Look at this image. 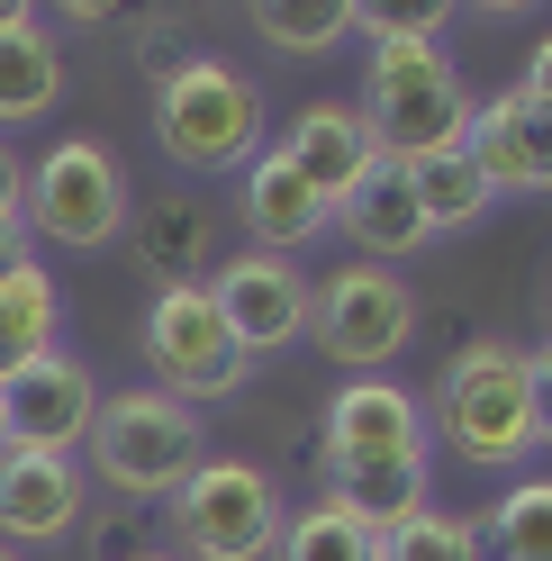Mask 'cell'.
<instances>
[{
    "label": "cell",
    "instance_id": "1",
    "mask_svg": "<svg viewBox=\"0 0 552 561\" xmlns=\"http://www.w3.org/2000/svg\"><path fill=\"white\" fill-rule=\"evenodd\" d=\"M435 435L480 471H507L534 453V399H526V344L471 335L435 380Z\"/></svg>",
    "mask_w": 552,
    "mask_h": 561
},
{
    "label": "cell",
    "instance_id": "2",
    "mask_svg": "<svg viewBox=\"0 0 552 561\" xmlns=\"http://www.w3.org/2000/svg\"><path fill=\"white\" fill-rule=\"evenodd\" d=\"M471 82L444 46H371V100H363V127L381 163H426L444 146L471 136Z\"/></svg>",
    "mask_w": 552,
    "mask_h": 561
},
{
    "label": "cell",
    "instance_id": "3",
    "mask_svg": "<svg viewBox=\"0 0 552 561\" xmlns=\"http://www.w3.org/2000/svg\"><path fill=\"white\" fill-rule=\"evenodd\" d=\"M82 453H91V471L110 480L127 507H163L172 489L209 462V444H199V408L163 399V390H118V399H100Z\"/></svg>",
    "mask_w": 552,
    "mask_h": 561
},
{
    "label": "cell",
    "instance_id": "4",
    "mask_svg": "<svg viewBox=\"0 0 552 561\" xmlns=\"http://www.w3.org/2000/svg\"><path fill=\"white\" fill-rule=\"evenodd\" d=\"M154 136L182 172H235L263 154V91L218 55H182L154 82Z\"/></svg>",
    "mask_w": 552,
    "mask_h": 561
},
{
    "label": "cell",
    "instance_id": "5",
    "mask_svg": "<svg viewBox=\"0 0 552 561\" xmlns=\"http://www.w3.org/2000/svg\"><path fill=\"white\" fill-rule=\"evenodd\" d=\"M163 516H172L182 561H272V543H281V489H272V471L227 462V453H209L172 489Z\"/></svg>",
    "mask_w": 552,
    "mask_h": 561
},
{
    "label": "cell",
    "instance_id": "6",
    "mask_svg": "<svg viewBox=\"0 0 552 561\" xmlns=\"http://www.w3.org/2000/svg\"><path fill=\"white\" fill-rule=\"evenodd\" d=\"M19 218H27V236L73 244V254L110 244L127 227V172H118V154L100 146V136H64V146H46L37 172H27V191H19Z\"/></svg>",
    "mask_w": 552,
    "mask_h": 561
},
{
    "label": "cell",
    "instance_id": "7",
    "mask_svg": "<svg viewBox=\"0 0 552 561\" xmlns=\"http://www.w3.org/2000/svg\"><path fill=\"white\" fill-rule=\"evenodd\" d=\"M308 335H318V354L344 363V371H381L407 354V335H417V299H407V280L381 272V263H344L318 280V299H308Z\"/></svg>",
    "mask_w": 552,
    "mask_h": 561
},
{
    "label": "cell",
    "instance_id": "8",
    "mask_svg": "<svg viewBox=\"0 0 552 561\" xmlns=\"http://www.w3.org/2000/svg\"><path fill=\"white\" fill-rule=\"evenodd\" d=\"M146 363H154V390L163 399H227V390H245V354H235V335L218 318V299H209V280H191V290H154L146 308Z\"/></svg>",
    "mask_w": 552,
    "mask_h": 561
},
{
    "label": "cell",
    "instance_id": "9",
    "mask_svg": "<svg viewBox=\"0 0 552 561\" xmlns=\"http://www.w3.org/2000/svg\"><path fill=\"white\" fill-rule=\"evenodd\" d=\"M209 299H218V318L235 335V354L254 363V354H281V344L308 335V299H318V280H308L290 254H235V263H218Z\"/></svg>",
    "mask_w": 552,
    "mask_h": 561
},
{
    "label": "cell",
    "instance_id": "10",
    "mask_svg": "<svg viewBox=\"0 0 552 561\" xmlns=\"http://www.w3.org/2000/svg\"><path fill=\"white\" fill-rule=\"evenodd\" d=\"M0 390H10V453H55V462H73V444H91L100 380H91V363L64 354V344L37 354L27 371H10Z\"/></svg>",
    "mask_w": 552,
    "mask_h": 561
},
{
    "label": "cell",
    "instance_id": "11",
    "mask_svg": "<svg viewBox=\"0 0 552 561\" xmlns=\"http://www.w3.org/2000/svg\"><path fill=\"white\" fill-rule=\"evenodd\" d=\"M417 453H426V408L399 380H344L326 399V480L371 462H417Z\"/></svg>",
    "mask_w": 552,
    "mask_h": 561
},
{
    "label": "cell",
    "instance_id": "12",
    "mask_svg": "<svg viewBox=\"0 0 552 561\" xmlns=\"http://www.w3.org/2000/svg\"><path fill=\"white\" fill-rule=\"evenodd\" d=\"M281 154L299 163V182L326 199V218L381 172V146H371L363 110H344V100H308V110L290 118V136H281Z\"/></svg>",
    "mask_w": 552,
    "mask_h": 561
},
{
    "label": "cell",
    "instance_id": "13",
    "mask_svg": "<svg viewBox=\"0 0 552 561\" xmlns=\"http://www.w3.org/2000/svg\"><path fill=\"white\" fill-rule=\"evenodd\" d=\"M82 525V462L55 453H0V543H64Z\"/></svg>",
    "mask_w": 552,
    "mask_h": 561
},
{
    "label": "cell",
    "instance_id": "14",
    "mask_svg": "<svg viewBox=\"0 0 552 561\" xmlns=\"http://www.w3.org/2000/svg\"><path fill=\"white\" fill-rule=\"evenodd\" d=\"M462 146L480 154V172H490L498 191H552V110H534L526 91L480 100Z\"/></svg>",
    "mask_w": 552,
    "mask_h": 561
},
{
    "label": "cell",
    "instance_id": "15",
    "mask_svg": "<svg viewBox=\"0 0 552 561\" xmlns=\"http://www.w3.org/2000/svg\"><path fill=\"white\" fill-rule=\"evenodd\" d=\"M326 227H335V236H354V263H381V272H390L399 254H417V244H426V208H417V182H407V163H381V172H371V182L344 199Z\"/></svg>",
    "mask_w": 552,
    "mask_h": 561
},
{
    "label": "cell",
    "instance_id": "16",
    "mask_svg": "<svg viewBox=\"0 0 552 561\" xmlns=\"http://www.w3.org/2000/svg\"><path fill=\"white\" fill-rule=\"evenodd\" d=\"M245 227H254V254H299L308 236H326V199L299 182L281 146L245 163Z\"/></svg>",
    "mask_w": 552,
    "mask_h": 561
},
{
    "label": "cell",
    "instance_id": "17",
    "mask_svg": "<svg viewBox=\"0 0 552 561\" xmlns=\"http://www.w3.org/2000/svg\"><path fill=\"white\" fill-rule=\"evenodd\" d=\"M136 263H146L163 290H191L199 272H209V208L182 199V191H163L136 208Z\"/></svg>",
    "mask_w": 552,
    "mask_h": 561
},
{
    "label": "cell",
    "instance_id": "18",
    "mask_svg": "<svg viewBox=\"0 0 552 561\" xmlns=\"http://www.w3.org/2000/svg\"><path fill=\"white\" fill-rule=\"evenodd\" d=\"M326 499L363 525V535H399L407 516H426V453L417 462H371V471H335Z\"/></svg>",
    "mask_w": 552,
    "mask_h": 561
},
{
    "label": "cell",
    "instance_id": "19",
    "mask_svg": "<svg viewBox=\"0 0 552 561\" xmlns=\"http://www.w3.org/2000/svg\"><path fill=\"white\" fill-rule=\"evenodd\" d=\"M55 327H64L55 272H46V263H19L10 280H0V380L27 371L37 354H55Z\"/></svg>",
    "mask_w": 552,
    "mask_h": 561
},
{
    "label": "cell",
    "instance_id": "20",
    "mask_svg": "<svg viewBox=\"0 0 552 561\" xmlns=\"http://www.w3.org/2000/svg\"><path fill=\"white\" fill-rule=\"evenodd\" d=\"M407 182H417L426 236L480 227V218H490V199H498V182H490V172H480V154H471V146H444V154H426V163H407Z\"/></svg>",
    "mask_w": 552,
    "mask_h": 561
},
{
    "label": "cell",
    "instance_id": "21",
    "mask_svg": "<svg viewBox=\"0 0 552 561\" xmlns=\"http://www.w3.org/2000/svg\"><path fill=\"white\" fill-rule=\"evenodd\" d=\"M55 91H64V55H55V37H46L37 19H19L10 37H0V127L46 118Z\"/></svg>",
    "mask_w": 552,
    "mask_h": 561
},
{
    "label": "cell",
    "instance_id": "22",
    "mask_svg": "<svg viewBox=\"0 0 552 561\" xmlns=\"http://www.w3.org/2000/svg\"><path fill=\"white\" fill-rule=\"evenodd\" d=\"M272 561H381V535H363L335 499H308L299 516H281V543Z\"/></svg>",
    "mask_w": 552,
    "mask_h": 561
},
{
    "label": "cell",
    "instance_id": "23",
    "mask_svg": "<svg viewBox=\"0 0 552 561\" xmlns=\"http://www.w3.org/2000/svg\"><path fill=\"white\" fill-rule=\"evenodd\" d=\"M480 552L490 561H552V480H516L490 507V525H480Z\"/></svg>",
    "mask_w": 552,
    "mask_h": 561
},
{
    "label": "cell",
    "instance_id": "24",
    "mask_svg": "<svg viewBox=\"0 0 552 561\" xmlns=\"http://www.w3.org/2000/svg\"><path fill=\"white\" fill-rule=\"evenodd\" d=\"M254 27L281 55H335L354 37V0H272V10H254Z\"/></svg>",
    "mask_w": 552,
    "mask_h": 561
},
{
    "label": "cell",
    "instance_id": "25",
    "mask_svg": "<svg viewBox=\"0 0 552 561\" xmlns=\"http://www.w3.org/2000/svg\"><path fill=\"white\" fill-rule=\"evenodd\" d=\"M381 561H490L480 552V525L471 516H407L399 535H381Z\"/></svg>",
    "mask_w": 552,
    "mask_h": 561
},
{
    "label": "cell",
    "instance_id": "26",
    "mask_svg": "<svg viewBox=\"0 0 552 561\" xmlns=\"http://www.w3.org/2000/svg\"><path fill=\"white\" fill-rule=\"evenodd\" d=\"M354 37H371V46H435L444 10H354Z\"/></svg>",
    "mask_w": 552,
    "mask_h": 561
},
{
    "label": "cell",
    "instance_id": "27",
    "mask_svg": "<svg viewBox=\"0 0 552 561\" xmlns=\"http://www.w3.org/2000/svg\"><path fill=\"white\" fill-rule=\"evenodd\" d=\"M154 543H146V525H136V516H100L91 525V561H146Z\"/></svg>",
    "mask_w": 552,
    "mask_h": 561
},
{
    "label": "cell",
    "instance_id": "28",
    "mask_svg": "<svg viewBox=\"0 0 552 561\" xmlns=\"http://www.w3.org/2000/svg\"><path fill=\"white\" fill-rule=\"evenodd\" d=\"M526 399H534V444H552V335L526 344Z\"/></svg>",
    "mask_w": 552,
    "mask_h": 561
},
{
    "label": "cell",
    "instance_id": "29",
    "mask_svg": "<svg viewBox=\"0 0 552 561\" xmlns=\"http://www.w3.org/2000/svg\"><path fill=\"white\" fill-rule=\"evenodd\" d=\"M19 263H37V236H27V218H0V280Z\"/></svg>",
    "mask_w": 552,
    "mask_h": 561
},
{
    "label": "cell",
    "instance_id": "30",
    "mask_svg": "<svg viewBox=\"0 0 552 561\" xmlns=\"http://www.w3.org/2000/svg\"><path fill=\"white\" fill-rule=\"evenodd\" d=\"M516 91H526L534 110H552V37H543V46L526 55V82H516Z\"/></svg>",
    "mask_w": 552,
    "mask_h": 561
},
{
    "label": "cell",
    "instance_id": "31",
    "mask_svg": "<svg viewBox=\"0 0 552 561\" xmlns=\"http://www.w3.org/2000/svg\"><path fill=\"white\" fill-rule=\"evenodd\" d=\"M19 191H27V172H19L10 146H0V218H19Z\"/></svg>",
    "mask_w": 552,
    "mask_h": 561
},
{
    "label": "cell",
    "instance_id": "32",
    "mask_svg": "<svg viewBox=\"0 0 552 561\" xmlns=\"http://www.w3.org/2000/svg\"><path fill=\"white\" fill-rule=\"evenodd\" d=\"M0 453H10V390H0Z\"/></svg>",
    "mask_w": 552,
    "mask_h": 561
},
{
    "label": "cell",
    "instance_id": "33",
    "mask_svg": "<svg viewBox=\"0 0 552 561\" xmlns=\"http://www.w3.org/2000/svg\"><path fill=\"white\" fill-rule=\"evenodd\" d=\"M19 19H27V10H10V0H0V37H10V27H19Z\"/></svg>",
    "mask_w": 552,
    "mask_h": 561
},
{
    "label": "cell",
    "instance_id": "34",
    "mask_svg": "<svg viewBox=\"0 0 552 561\" xmlns=\"http://www.w3.org/2000/svg\"><path fill=\"white\" fill-rule=\"evenodd\" d=\"M0 561H27V552H10V543H0Z\"/></svg>",
    "mask_w": 552,
    "mask_h": 561
},
{
    "label": "cell",
    "instance_id": "35",
    "mask_svg": "<svg viewBox=\"0 0 552 561\" xmlns=\"http://www.w3.org/2000/svg\"><path fill=\"white\" fill-rule=\"evenodd\" d=\"M146 561H182V552H146Z\"/></svg>",
    "mask_w": 552,
    "mask_h": 561
}]
</instances>
